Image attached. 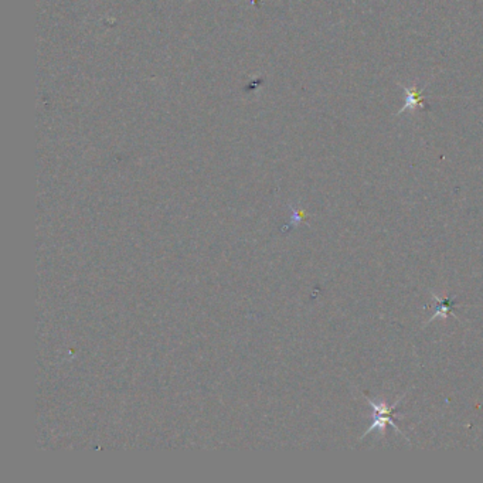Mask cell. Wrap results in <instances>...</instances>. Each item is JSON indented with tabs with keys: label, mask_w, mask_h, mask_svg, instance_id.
<instances>
[{
	"label": "cell",
	"mask_w": 483,
	"mask_h": 483,
	"mask_svg": "<svg viewBox=\"0 0 483 483\" xmlns=\"http://www.w3.org/2000/svg\"><path fill=\"white\" fill-rule=\"evenodd\" d=\"M364 394V397L367 399V402H369V404L373 407V409H374V422L372 424V427H369L367 428V431L362 435V439L363 438H366V435L367 434H370V432H373V431H376V429H379L380 432H384V428H386V424H392V427L397 431V432H400L402 435H404L403 431L397 427V424L394 422V415H396V408L399 407V404L402 403V400H403V397H400L396 403L393 404V405H386V403L384 402H373L372 399H369L367 397V394L366 393H363ZM405 437V435H404ZM407 438V437H405ZM408 439V438H407Z\"/></svg>",
	"instance_id": "obj_1"
},
{
	"label": "cell",
	"mask_w": 483,
	"mask_h": 483,
	"mask_svg": "<svg viewBox=\"0 0 483 483\" xmlns=\"http://www.w3.org/2000/svg\"><path fill=\"white\" fill-rule=\"evenodd\" d=\"M407 89V98H405V105H404L403 108L400 109V112H403V111H405V109H408V108H412V109H415L417 106H421V102H422V96H421V94L417 91V88L415 86H412V88H405Z\"/></svg>",
	"instance_id": "obj_3"
},
{
	"label": "cell",
	"mask_w": 483,
	"mask_h": 483,
	"mask_svg": "<svg viewBox=\"0 0 483 483\" xmlns=\"http://www.w3.org/2000/svg\"><path fill=\"white\" fill-rule=\"evenodd\" d=\"M432 297L435 298V301L439 304V309H437V312H435V315L428 321V323L432 322L434 319H437V318H447L451 312H452V308H454V302H452V299H441L439 297H437V295H434L432 294Z\"/></svg>",
	"instance_id": "obj_2"
}]
</instances>
